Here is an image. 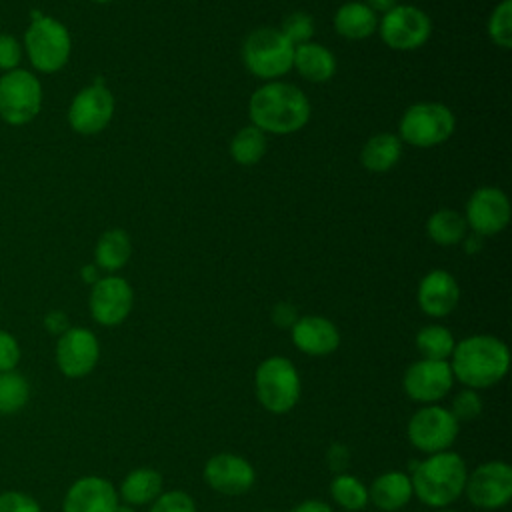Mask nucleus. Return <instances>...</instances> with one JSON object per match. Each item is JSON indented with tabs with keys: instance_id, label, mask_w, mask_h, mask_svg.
I'll return each mask as SVG.
<instances>
[{
	"instance_id": "obj_24",
	"label": "nucleus",
	"mask_w": 512,
	"mask_h": 512,
	"mask_svg": "<svg viewBox=\"0 0 512 512\" xmlns=\"http://www.w3.org/2000/svg\"><path fill=\"white\" fill-rule=\"evenodd\" d=\"M402 156V140L392 132H380L366 140L360 150V162L368 172H388Z\"/></svg>"
},
{
	"instance_id": "obj_45",
	"label": "nucleus",
	"mask_w": 512,
	"mask_h": 512,
	"mask_svg": "<svg viewBox=\"0 0 512 512\" xmlns=\"http://www.w3.org/2000/svg\"><path fill=\"white\" fill-rule=\"evenodd\" d=\"M116 512H136V510H134V506H130V504H126V502H118Z\"/></svg>"
},
{
	"instance_id": "obj_16",
	"label": "nucleus",
	"mask_w": 512,
	"mask_h": 512,
	"mask_svg": "<svg viewBox=\"0 0 512 512\" xmlns=\"http://www.w3.org/2000/svg\"><path fill=\"white\" fill-rule=\"evenodd\" d=\"M100 358V344L92 330L70 326L56 342V364L68 378L90 374Z\"/></svg>"
},
{
	"instance_id": "obj_5",
	"label": "nucleus",
	"mask_w": 512,
	"mask_h": 512,
	"mask_svg": "<svg viewBox=\"0 0 512 512\" xmlns=\"http://www.w3.org/2000/svg\"><path fill=\"white\" fill-rule=\"evenodd\" d=\"M242 60L252 76L272 82L292 68L294 44L280 28H256L242 44Z\"/></svg>"
},
{
	"instance_id": "obj_35",
	"label": "nucleus",
	"mask_w": 512,
	"mask_h": 512,
	"mask_svg": "<svg viewBox=\"0 0 512 512\" xmlns=\"http://www.w3.org/2000/svg\"><path fill=\"white\" fill-rule=\"evenodd\" d=\"M148 512H196V502L184 490L162 492Z\"/></svg>"
},
{
	"instance_id": "obj_10",
	"label": "nucleus",
	"mask_w": 512,
	"mask_h": 512,
	"mask_svg": "<svg viewBox=\"0 0 512 512\" xmlns=\"http://www.w3.org/2000/svg\"><path fill=\"white\" fill-rule=\"evenodd\" d=\"M378 32L392 50H416L424 46L432 34L430 16L412 4H396L378 20Z\"/></svg>"
},
{
	"instance_id": "obj_44",
	"label": "nucleus",
	"mask_w": 512,
	"mask_h": 512,
	"mask_svg": "<svg viewBox=\"0 0 512 512\" xmlns=\"http://www.w3.org/2000/svg\"><path fill=\"white\" fill-rule=\"evenodd\" d=\"M82 278L88 282V284H94L100 276H98V266L96 264H88L82 268Z\"/></svg>"
},
{
	"instance_id": "obj_17",
	"label": "nucleus",
	"mask_w": 512,
	"mask_h": 512,
	"mask_svg": "<svg viewBox=\"0 0 512 512\" xmlns=\"http://www.w3.org/2000/svg\"><path fill=\"white\" fill-rule=\"evenodd\" d=\"M202 476L204 482L222 496H242L256 482L254 466L232 452H220L208 458Z\"/></svg>"
},
{
	"instance_id": "obj_26",
	"label": "nucleus",
	"mask_w": 512,
	"mask_h": 512,
	"mask_svg": "<svg viewBox=\"0 0 512 512\" xmlns=\"http://www.w3.org/2000/svg\"><path fill=\"white\" fill-rule=\"evenodd\" d=\"M130 254H132V242L126 230L122 228H110L102 232L94 248L96 266L106 272H116L124 268V264L130 260Z\"/></svg>"
},
{
	"instance_id": "obj_31",
	"label": "nucleus",
	"mask_w": 512,
	"mask_h": 512,
	"mask_svg": "<svg viewBox=\"0 0 512 512\" xmlns=\"http://www.w3.org/2000/svg\"><path fill=\"white\" fill-rule=\"evenodd\" d=\"M28 382L18 372H0V414H14L28 402Z\"/></svg>"
},
{
	"instance_id": "obj_19",
	"label": "nucleus",
	"mask_w": 512,
	"mask_h": 512,
	"mask_svg": "<svg viewBox=\"0 0 512 512\" xmlns=\"http://www.w3.org/2000/svg\"><path fill=\"white\" fill-rule=\"evenodd\" d=\"M416 300L426 316L444 318L456 308L460 300V286L450 272L436 268L420 280Z\"/></svg>"
},
{
	"instance_id": "obj_21",
	"label": "nucleus",
	"mask_w": 512,
	"mask_h": 512,
	"mask_svg": "<svg viewBox=\"0 0 512 512\" xmlns=\"http://www.w3.org/2000/svg\"><path fill=\"white\" fill-rule=\"evenodd\" d=\"M410 476L398 470L376 476L368 488V500L382 512H398L412 500Z\"/></svg>"
},
{
	"instance_id": "obj_13",
	"label": "nucleus",
	"mask_w": 512,
	"mask_h": 512,
	"mask_svg": "<svg viewBox=\"0 0 512 512\" xmlns=\"http://www.w3.org/2000/svg\"><path fill=\"white\" fill-rule=\"evenodd\" d=\"M452 384L454 374L448 360H416L402 376L406 396L418 404H436L450 392Z\"/></svg>"
},
{
	"instance_id": "obj_48",
	"label": "nucleus",
	"mask_w": 512,
	"mask_h": 512,
	"mask_svg": "<svg viewBox=\"0 0 512 512\" xmlns=\"http://www.w3.org/2000/svg\"><path fill=\"white\" fill-rule=\"evenodd\" d=\"M262 512H272V510H262Z\"/></svg>"
},
{
	"instance_id": "obj_2",
	"label": "nucleus",
	"mask_w": 512,
	"mask_h": 512,
	"mask_svg": "<svg viewBox=\"0 0 512 512\" xmlns=\"http://www.w3.org/2000/svg\"><path fill=\"white\" fill-rule=\"evenodd\" d=\"M450 368L466 388L484 390L496 386L510 368L508 346L490 334H472L454 344Z\"/></svg>"
},
{
	"instance_id": "obj_40",
	"label": "nucleus",
	"mask_w": 512,
	"mask_h": 512,
	"mask_svg": "<svg viewBox=\"0 0 512 512\" xmlns=\"http://www.w3.org/2000/svg\"><path fill=\"white\" fill-rule=\"evenodd\" d=\"M298 310L294 304L290 302H278L274 308H272V322L278 326V328H292L294 322L298 320Z\"/></svg>"
},
{
	"instance_id": "obj_42",
	"label": "nucleus",
	"mask_w": 512,
	"mask_h": 512,
	"mask_svg": "<svg viewBox=\"0 0 512 512\" xmlns=\"http://www.w3.org/2000/svg\"><path fill=\"white\" fill-rule=\"evenodd\" d=\"M292 512H334L330 504H326L324 500H316V498H310V500H304L300 504H296L292 508Z\"/></svg>"
},
{
	"instance_id": "obj_29",
	"label": "nucleus",
	"mask_w": 512,
	"mask_h": 512,
	"mask_svg": "<svg viewBox=\"0 0 512 512\" xmlns=\"http://www.w3.org/2000/svg\"><path fill=\"white\" fill-rule=\"evenodd\" d=\"M454 344L452 332L442 324H428L416 334V348L426 360H450Z\"/></svg>"
},
{
	"instance_id": "obj_15",
	"label": "nucleus",
	"mask_w": 512,
	"mask_h": 512,
	"mask_svg": "<svg viewBox=\"0 0 512 512\" xmlns=\"http://www.w3.org/2000/svg\"><path fill=\"white\" fill-rule=\"evenodd\" d=\"M464 220L476 236H494L510 222V200L496 186L476 188L466 202Z\"/></svg>"
},
{
	"instance_id": "obj_4",
	"label": "nucleus",
	"mask_w": 512,
	"mask_h": 512,
	"mask_svg": "<svg viewBox=\"0 0 512 512\" xmlns=\"http://www.w3.org/2000/svg\"><path fill=\"white\" fill-rule=\"evenodd\" d=\"M22 48L36 72L54 74L68 64L72 38L60 20L52 16H36L24 30Z\"/></svg>"
},
{
	"instance_id": "obj_14",
	"label": "nucleus",
	"mask_w": 512,
	"mask_h": 512,
	"mask_svg": "<svg viewBox=\"0 0 512 512\" xmlns=\"http://www.w3.org/2000/svg\"><path fill=\"white\" fill-rule=\"evenodd\" d=\"M134 290L126 278L110 274L92 284L88 306L92 318L102 326H118L132 312Z\"/></svg>"
},
{
	"instance_id": "obj_11",
	"label": "nucleus",
	"mask_w": 512,
	"mask_h": 512,
	"mask_svg": "<svg viewBox=\"0 0 512 512\" xmlns=\"http://www.w3.org/2000/svg\"><path fill=\"white\" fill-rule=\"evenodd\" d=\"M464 492L476 508L498 510L512 498V468L504 460H488L468 474Z\"/></svg>"
},
{
	"instance_id": "obj_23",
	"label": "nucleus",
	"mask_w": 512,
	"mask_h": 512,
	"mask_svg": "<svg viewBox=\"0 0 512 512\" xmlns=\"http://www.w3.org/2000/svg\"><path fill=\"white\" fill-rule=\"evenodd\" d=\"M334 30L346 40H364L378 30V16L364 2H344L334 14Z\"/></svg>"
},
{
	"instance_id": "obj_47",
	"label": "nucleus",
	"mask_w": 512,
	"mask_h": 512,
	"mask_svg": "<svg viewBox=\"0 0 512 512\" xmlns=\"http://www.w3.org/2000/svg\"><path fill=\"white\" fill-rule=\"evenodd\" d=\"M92 2H96V4H106V2H110V0H92Z\"/></svg>"
},
{
	"instance_id": "obj_8",
	"label": "nucleus",
	"mask_w": 512,
	"mask_h": 512,
	"mask_svg": "<svg viewBox=\"0 0 512 512\" xmlns=\"http://www.w3.org/2000/svg\"><path fill=\"white\" fill-rule=\"evenodd\" d=\"M42 84L40 78L26 70L16 68L0 76V118L8 126H26L42 110Z\"/></svg>"
},
{
	"instance_id": "obj_36",
	"label": "nucleus",
	"mask_w": 512,
	"mask_h": 512,
	"mask_svg": "<svg viewBox=\"0 0 512 512\" xmlns=\"http://www.w3.org/2000/svg\"><path fill=\"white\" fill-rule=\"evenodd\" d=\"M22 56H24L22 42L14 34L0 32V70L10 72L20 68Z\"/></svg>"
},
{
	"instance_id": "obj_37",
	"label": "nucleus",
	"mask_w": 512,
	"mask_h": 512,
	"mask_svg": "<svg viewBox=\"0 0 512 512\" xmlns=\"http://www.w3.org/2000/svg\"><path fill=\"white\" fill-rule=\"evenodd\" d=\"M0 512H42L40 504L22 492L0 494Z\"/></svg>"
},
{
	"instance_id": "obj_34",
	"label": "nucleus",
	"mask_w": 512,
	"mask_h": 512,
	"mask_svg": "<svg viewBox=\"0 0 512 512\" xmlns=\"http://www.w3.org/2000/svg\"><path fill=\"white\" fill-rule=\"evenodd\" d=\"M450 412L458 422H472L482 414V398L476 390L464 388L456 394Z\"/></svg>"
},
{
	"instance_id": "obj_38",
	"label": "nucleus",
	"mask_w": 512,
	"mask_h": 512,
	"mask_svg": "<svg viewBox=\"0 0 512 512\" xmlns=\"http://www.w3.org/2000/svg\"><path fill=\"white\" fill-rule=\"evenodd\" d=\"M20 362V346L18 340L0 330V372H10L18 366Z\"/></svg>"
},
{
	"instance_id": "obj_9",
	"label": "nucleus",
	"mask_w": 512,
	"mask_h": 512,
	"mask_svg": "<svg viewBox=\"0 0 512 512\" xmlns=\"http://www.w3.org/2000/svg\"><path fill=\"white\" fill-rule=\"evenodd\" d=\"M458 430L460 422L448 408L438 404H424L412 414L406 426L410 444L424 454L450 450V446L456 442Z\"/></svg>"
},
{
	"instance_id": "obj_33",
	"label": "nucleus",
	"mask_w": 512,
	"mask_h": 512,
	"mask_svg": "<svg viewBox=\"0 0 512 512\" xmlns=\"http://www.w3.org/2000/svg\"><path fill=\"white\" fill-rule=\"evenodd\" d=\"M280 32H282L294 46L306 44V42H310L312 36H314V20H312V16L306 14V12H292V14H288V16L282 20Z\"/></svg>"
},
{
	"instance_id": "obj_28",
	"label": "nucleus",
	"mask_w": 512,
	"mask_h": 512,
	"mask_svg": "<svg viewBox=\"0 0 512 512\" xmlns=\"http://www.w3.org/2000/svg\"><path fill=\"white\" fill-rule=\"evenodd\" d=\"M266 148H268L266 134L260 128L250 124L240 128L234 134L230 142V156L240 166H252L262 160V156L266 154Z\"/></svg>"
},
{
	"instance_id": "obj_1",
	"label": "nucleus",
	"mask_w": 512,
	"mask_h": 512,
	"mask_svg": "<svg viewBox=\"0 0 512 512\" xmlns=\"http://www.w3.org/2000/svg\"><path fill=\"white\" fill-rule=\"evenodd\" d=\"M310 100L294 84L266 82L256 88L248 102V116L252 126L264 134H292L306 126L310 120Z\"/></svg>"
},
{
	"instance_id": "obj_32",
	"label": "nucleus",
	"mask_w": 512,
	"mask_h": 512,
	"mask_svg": "<svg viewBox=\"0 0 512 512\" xmlns=\"http://www.w3.org/2000/svg\"><path fill=\"white\" fill-rule=\"evenodd\" d=\"M490 40L508 50L512 48V0H500L488 18Z\"/></svg>"
},
{
	"instance_id": "obj_6",
	"label": "nucleus",
	"mask_w": 512,
	"mask_h": 512,
	"mask_svg": "<svg viewBox=\"0 0 512 512\" xmlns=\"http://www.w3.org/2000/svg\"><path fill=\"white\" fill-rule=\"evenodd\" d=\"M254 392L262 408L272 414L290 412L302 392L300 376L292 360L286 356H270L260 362L254 374Z\"/></svg>"
},
{
	"instance_id": "obj_25",
	"label": "nucleus",
	"mask_w": 512,
	"mask_h": 512,
	"mask_svg": "<svg viewBox=\"0 0 512 512\" xmlns=\"http://www.w3.org/2000/svg\"><path fill=\"white\" fill-rule=\"evenodd\" d=\"M162 474L154 468H136L128 472L120 484V494L126 504L142 506L154 502L162 494Z\"/></svg>"
},
{
	"instance_id": "obj_41",
	"label": "nucleus",
	"mask_w": 512,
	"mask_h": 512,
	"mask_svg": "<svg viewBox=\"0 0 512 512\" xmlns=\"http://www.w3.org/2000/svg\"><path fill=\"white\" fill-rule=\"evenodd\" d=\"M44 326L50 334H56V336H62L68 328H70V322H68V316L62 312V310H50L46 316H44Z\"/></svg>"
},
{
	"instance_id": "obj_30",
	"label": "nucleus",
	"mask_w": 512,
	"mask_h": 512,
	"mask_svg": "<svg viewBox=\"0 0 512 512\" xmlns=\"http://www.w3.org/2000/svg\"><path fill=\"white\" fill-rule=\"evenodd\" d=\"M330 496L340 508L348 512L364 510L368 504L366 484L352 474H336L330 482Z\"/></svg>"
},
{
	"instance_id": "obj_46",
	"label": "nucleus",
	"mask_w": 512,
	"mask_h": 512,
	"mask_svg": "<svg viewBox=\"0 0 512 512\" xmlns=\"http://www.w3.org/2000/svg\"><path fill=\"white\" fill-rule=\"evenodd\" d=\"M436 512H460V510H452V508H436Z\"/></svg>"
},
{
	"instance_id": "obj_20",
	"label": "nucleus",
	"mask_w": 512,
	"mask_h": 512,
	"mask_svg": "<svg viewBox=\"0 0 512 512\" xmlns=\"http://www.w3.org/2000/svg\"><path fill=\"white\" fill-rule=\"evenodd\" d=\"M290 330L294 346L308 356H328L340 346L336 324L324 316H300Z\"/></svg>"
},
{
	"instance_id": "obj_18",
	"label": "nucleus",
	"mask_w": 512,
	"mask_h": 512,
	"mask_svg": "<svg viewBox=\"0 0 512 512\" xmlns=\"http://www.w3.org/2000/svg\"><path fill=\"white\" fill-rule=\"evenodd\" d=\"M120 498L110 480L82 476L66 492L62 512H116Z\"/></svg>"
},
{
	"instance_id": "obj_7",
	"label": "nucleus",
	"mask_w": 512,
	"mask_h": 512,
	"mask_svg": "<svg viewBox=\"0 0 512 512\" xmlns=\"http://www.w3.org/2000/svg\"><path fill=\"white\" fill-rule=\"evenodd\" d=\"M456 128V118L442 102H416L406 108L398 122V138L418 148L446 142Z\"/></svg>"
},
{
	"instance_id": "obj_49",
	"label": "nucleus",
	"mask_w": 512,
	"mask_h": 512,
	"mask_svg": "<svg viewBox=\"0 0 512 512\" xmlns=\"http://www.w3.org/2000/svg\"><path fill=\"white\" fill-rule=\"evenodd\" d=\"M398 512H404V510H398Z\"/></svg>"
},
{
	"instance_id": "obj_43",
	"label": "nucleus",
	"mask_w": 512,
	"mask_h": 512,
	"mask_svg": "<svg viewBox=\"0 0 512 512\" xmlns=\"http://www.w3.org/2000/svg\"><path fill=\"white\" fill-rule=\"evenodd\" d=\"M368 8H372L374 12H388V10H392L396 4H398V0H366L364 2Z\"/></svg>"
},
{
	"instance_id": "obj_27",
	"label": "nucleus",
	"mask_w": 512,
	"mask_h": 512,
	"mask_svg": "<svg viewBox=\"0 0 512 512\" xmlns=\"http://www.w3.org/2000/svg\"><path fill=\"white\" fill-rule=\"evenodd\" d=\"M466 220L460 212L442 208L436 210L426 222V234L438 246H454L466 238Z\"/></svg>"
},
{
	"instance_id": "obj_3",
	"label": "nucleus",
	"mask_w": 512,
	"mask_h": 512,
	"mask_svg": "<svg viewBox=\"0 0 512 512\" xmlns=\"http://www.w3.org/2000/svg\"><path fill=\"white\" fill-rule=\"evenodd\" d=\"M468 478L466 462L452 450L428 454L414 462L410 482L416 498L430 508H448L464 494Z\"/></svg>"
},
{
	"instance_id": "obj_12",
	"label": "nucleus",
	"mask_w": 512,
	"mask_h": 512,
	"mask_svg": "<svg viewBox=\"0 0 512 512\" xmlns=\"http://www.w3.org/2000/svg\"><path fill=\"white\" fill-rule=\"evenodd\" d=\"M114 114V96L104 84H88L68 106V124L80 136L102 132Z\"/></svg>"
},
{
	"instance_id": "obj_39",
	"label": "nucleus",
	"mask_w": 512,
	"mask_h": 512,
	"mask_svg": "<svg viewBox=\"0 0 512 512\" xmlns=\"http://www.w3.org/2000/svg\"><path fill=\"white\" fill-rule=\"evenodd\" d=\"M326 460H328V466L334 474H344L348 462H350V450L340 444V442H334L330 448H328V454H326Z\"/></svg>"
},
{
	"instance_id": "obj_22",
	"label": "nucleus",
	"mask_w": 512,
	"mask_h": 512,
	"mask_svg": "<svg viewBox=\"0 0 512 512\" xmlns=\"http://www.w3.org/2000/svg\"><path fill=\"white\" fill-rule=\"evenodd\" d=\"M292 68L308 80V82H326L336 72V58L334 54L316 42H306L300 46H294V60Z\"/></svg>"
}]
</instances>
